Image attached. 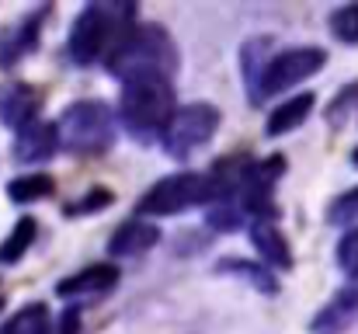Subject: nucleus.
Here are the masks:
<instances>
[{
	"instance_id": "2eb2a0df",
	"label": "nucleus",
	"mask_w": 358,
	"mask_h": 334,
	"mask_svg": "<svg viewBox=\"0 0 358 334\" xmlns=\"http://www.w3.org/2000/svg\"><path fill=\"white\" fill-rule=\"evenodd\" d=\"M216 272H230V275H240V279H247L254 289H261V293H278V282L271 279V272L264 268V265H254V261H240V258H223L220 265H216Z\"/></svg>"
},
{
	"instance_id": "7ed1b4c3",
	"label": "nucleus",
	"mask_w": 358,
	"mask_h": 334,
	"mask_svg": "<svg viewBox=\"0 0 358 334\" xmlns=\"http://www.w3.org/2000/svg\"><path fill=\"white\" fill-rule=\"evenodd\" d=\"M108 70L129 81L139 74H157V77H171L178 70V49L174 39L167 35L164 25H139L125 35L119 49L108 60Z\"/></svg>"
},
{
	"instance_id": "9b49d317",
	"label": "nucleus",
	"mask_w": 358,
	"mask_h": 334,
	"mask_svg": "<svg viewBox=\"0 0 358 334\" xmlns=\"http://www.w3.org/2000/svg\"><path fill=\"white\" fill-rule=\"evenodd\" d=\"M38 111V95L28 84H0V122L10 129H24L35 122Z\"/></svg>"
},
{
	"instance_id": "20e7f679",
	"label": "nucleus",
	"mask_w": 358,
	"mask_h": 334,
	"mask_svg": "<svg viewBox=\"0 0 358 334\" xmlns=\"http://www.w3.org/2000/svg\"><path fill=\"white\" fill-rule=\"evenodd\" d=\"M56 136L73 153H101L115 139V115L105 102H77L59 115Z\"/></svg>"
},
{
	"instance_id": "1a4fd4ad",
	"label": "nucleus",
	"mask_w": 358,
	"mask_h": 334,
	"mask_svg": "<svg viewBox=\"0 0 358 334\" xmlns=\"http://www.w3.org/2000/svg\"><path fill=\"white\" fill-rule=\"evenodd\" d=\"M358 317V275L313 317V334H341Z\"/></svg>"
},
{
	"instance_id": "423d86ee",
	"label": "nucleus",
	"mask_w": 358,
	"mask_h": 334,
	"mask_svg": "<svg viewBox=\"0 0 358 334\" xmlns=\"http://www.w3.org/2000/svg\"><path fill=\"white\" fill-rule=\"evenodd\" d=\"M324 63H327V56L317 46H299V49H285V53L271 56L261 67V77H257V88H254V98L250 102H264L268 95H278V91H285V88L313 77Z\"/></svg>"
},
{
	"instance_id": "f257e3e1",
	"label": "nucleus",
	"mask_w": 358,
	"mask_h": 334,
	"mask_svg": "<svg viewBox=\"0 0 358 334\" xmlns=\"http://www.w3.org/2000/svg\"><path fill=\"white\" fill-rule=\"evenodd\" d=\"M132 4H87L66 39V60L77 67H91L101 56L112 60V53L119 49L129 35L132 25Z\"/></svg>"
},
{
	"instance_id": "f3484780",
	"label": "nucleus",
	"mask_w": 358,
	"mask_h": 334,
	"mask_svg": "<svg viewBox=\"0 0 358 334\" xmlns=\"http://www.w3.org/2000/svg\"><path fill=\"white\" fill-rule=\"evenodd\" d=\"M35 25H38V18L24 21L21 28H14V32L0 42V67H10L14 60H21V56H24V53L35 46V32H38Z\"/></svg>"
},
{
	"instance_id": "9d476101",
	"label": "nucleus",
	"mask_w": 358,
	"mask_h": 334,
	"mask_svg": "<svg viewBox=\"0 0 358 334\" xmlns=\"http://www.w3.org/2000/svg\"><path fill=\"white\" fill-rule=\"evenodd\" d=\"M115 282H119V268H115V265H91V268H84V272L63 279V282L56 286V293H59L63 300H70V296H73V300H80V296H101V293L115 289Z\"/></svg>"
},
{
	"instance_id": "b1692460",
	"label": "nucleus",
	"mask_w": 358,
	"mask_h": 334,
	"mask_svg": "<svg viewBox=\"0 0 358 334\" xmlns=\"http://www.w3.org/2000/svg\"><path fill=\"white\" fill-rule=\"evenodd\" d=\"M77 331H80V310L77 307H66L56 317V324L49 321V328H45V334H77Z\"/></svg>"
},
{
	"instance_id": "aec40b11",
	"label": "nucleus",
	"mask_w": 358,
	"mask_h": 334,
	"mask_svg": "<svg viewBox=\"0 0 358 334\" xmlns=\"http://www.w3.org/2000/svg\"><path fill=\"white\" fill-rule=\"evenodd\" d=\"M331 32H334L341 42H358V4L338 7V11L331 14Z\"/></svg>"
},
{
	"instance_id": "6ab92c4d",
	"label": "nucleus",
	"mask_w": 358,
	"mask_h": 334,
	"mask_svg": "<svg viewBox=\"0 0 358 334\" xmlns=\"http://www.w3.org/2000/svg\"><path fill=\"white\" fill-rule=\"evenodd\" d=\"M31 240H35V220L31 216H21L17 226L10 230V237L0 244V265H14L31 247Z\"/></svg>"
},
{
	"instance_id": "393cba45",
	"label": "nucleus",
	"mask_w": 358,
	"mask_h": 334,
	"mask_svg": "<svg viewBox=\"0 0 358 334\" xmlns=\"http://www.w3.org/2000/svg\"><path fill=\"white\" fill-rule=\"evenodd\" d=\"M112 202V192H105V188H94V192H87V199L84 202H77V206H66V213L70 216H77V213H87V209H98V206H108Z\"/></svg>"
},
{
	"instance_id": "f8f14e48",
	"label": "nucleus",
	"mask_w": 358,
	"mask_h": 334,
	"mask_svg": "<svg viewBox=\"0 0 358 334\" xmlns=\"http://www.w3.org/2000/svg\"><path fill=\"white\" fill-rule=\"evenodd\" d=\"M157 240H160V230H157L153 223L129 220V223H122L119 230L112 233V240H108V251H112L115 258H136V254L150 251Z\"/></svg>"
},
{
	"instance_id": "bb28decb",
	"label": "nucleus",
	"mask_w": 358,
	"mask_h": 334,
	"mask_svg": "<svg viewBox=\"0 0 358 334\" xmlns=\"http://www.w3.org/2000/svg\"><path fill=\"white\" fill-rule=\"evenodd\" d=\"M0 307H3V303H0Z\"/></svg>"
},
{
	"instance_id": "ddd939ff",
	"label": "nucleus",
	"mask_w": 358,
	"mask_h": 334,
	"mask_svg": "<svg viewBox=\"0 0 358 334\" xmlns=\"http://www.w3.org/2000/svg\"><path fill=\"white\" fill-rule=\"evenodd\" d=\"M250 240L261 251V258L275 268H292V254H289V240L282 237V230L275 226V220H250Z\"/></svg>"
},
{
	"instance_id": "dca6fc26",
	"label": "nucleus",
	"mask_w": 358,
	"mask_h": 334,
	"mask_svg": "<svg viewBox=\"0 0 358 334\" xmlns=\"http://www.w3.org/2000/svg\"><path fill=\"white\" fill-rule=\"evenodd\" d=\"M45 328H49V310L42 303H28L0 328V334H45Z\"/></svg>"
},
{
	"instance_id": "f03ea898",
	"label": "nucleus",
	"mask_w": 358,
	"mask_h": 334,
	"mask_svg": "<svg viewBox=\"0 0 358 334\" xmlns=\"http://www.w3.org/2000/svg\"><path fill=\"white\" fill-rule=\"evenodd\" d=\"M119 111L125 129L139 139V143H153L167 132L171 118H174V84L171 77H157V74H139L129 77L122 88Z\"/></svg>"
},
{
	"instance_id": "6e6552de",
	"label": "nucleus",
	"mask_w": 358,
	"mask_h": 334,
	"mask_svg": "<svg viewBox=\"0 0 358 334\" xmlns=\"http://www.w3.org/2000/svg\"><path fill=\"white\" fill-rule=\"evenodd\" d=\"M56 150H59V136H56L52 122H38L35 118L24 129H17V139H14V160L17 164H42Z\"/></svg>"
},
{
	"instance_id": "39448f33",
	"label": "nucleus",
	"mask_w": 358,
	"mask_h": 334,
	"mask_svg": "<svg viewBox=\"0 0 358 334\" xmlns=\"http://www.w3.org/2000/svg\"><path fill=\"white\" fill-rule=\"evenodd\" d=\"M202 202H213V181H209V174L181 171V174L160 178L153 188H146V195L139 199L136 209L143 216H174V213L195 209Z\"/></svg>"
},
{
	"instance_id": "5701e85b",
	"label": "nucleus",
	"mask_w": 358,
	"mask_h": 334,
	"mask_svg": "<svg viewBox=\"0 0 358 334\" xmlns=\"http://www.w3.org/2000/svg\"><path fill=\"white\" fill-rule=\"evenodd\" d=\"M338 265L355 279L358 275V226H352L345 237H341V244H338Z\"/></svg>"
},
{
	"instance_id": "0eeeda50",
	"label": "nucleus",
	"mask_w": 358,
	"mask_h": 334,
	"mask_svg": "<svg viewBox=\"0 0 358 334\" xmlns=\"http://www.w3.org/2000/svg\"><path fill=\"white\" fill-rule=\"evenodd\" d=\"M216 129H220V109H213L206 102H195V105H185V109L174 111V118L164 132V146L174 160H185L195 150H202L213 139Z\"/></svg>"
},
{
	"instance_id": "a211bd4d",
	"label": "nucleus",
	"mask_w": 358,
	"mask_h": 334,
	"mask_svg": "<svg viewBox=\"0 0 358 334\" xmlns=\"http://www.w3.org/2000/svg\"><path fill=\"white\" fill-rule=\"evenodd\" d=\"M52 178L49 174H21V178H14L10 185H7V195L14 199V202H38V199H45V195H52Z\"/></svg>"
},
{
	"instance_id": "4be33fe9",
	"label": "nucleus",
	"mask_w": 358,
	"mask_h": 334,
	"mask_svg": "<svg viewBox=\"0 0 358 334\" xmlns=\"http://www.w3.org/2000/svg\"><path fill=\"white\" fill-rule=\"evenodd\" d=\"M358 111V84H352V88H345L341 95H338V102L327 109V118H331V125H341L345 118H352Z\"/></svg>"
},
{
	"instance_id": "4468645a",
	"label": "nucleus",
	"mask_w": 358,
	"mask_h": 334,
	"mask_svg": "<svg viewBox=\"0 0 358 334\" xmlns=\"http://www.w3.org/2000/svg\"><path fill=\"white\" fill-rule=\"evenodd\" d=\"M313 111V95H296L289 102H282L275 111H268V122H264V132L268 136H282V132H292L296 125H303Z\"/></svg>"
},
{
	"instance_id": "412c9836",
	"label": "nucleus",
	"mask_w": 358,
	"mask_h": 334,
	"mask_svg": "<svg viewBox=\"0 0 358 334\" xmlns=\"http://www.w3.org/2000/svg\"><path fill=\"white\" fill-rule=\"evenodd\" d=\"M327 220L334 223V226H348V223L358 220V188L345 192L341 199H334V206L327 209Z\"/></svg>"
},
{
	"instance_id": "a878e982",
	"label": "nucleus",
	"mask_w": 358,
	"mask_h": 334,
	"mask_svg": "<svg viewBox=\"0 0 358 334\" xmlns=\"http://www.w3.org/2000/svg\"><path fill=\"white\" fill-rule=\"evenodd\" d=\"M352 164H355V167H358V146H355V153H352Z\"/></svg>"
}]
</instances>
